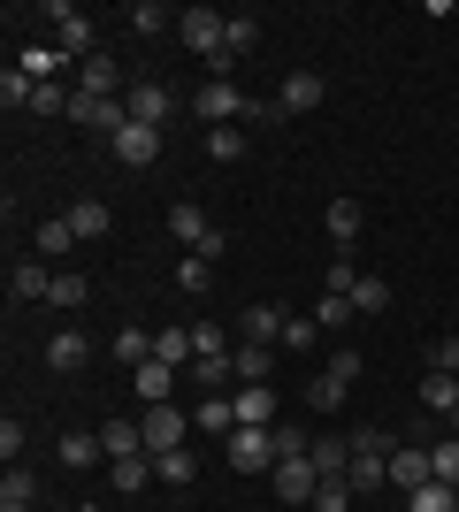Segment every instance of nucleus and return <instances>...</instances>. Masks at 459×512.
Returning a JSON list of instances; mask_svg holds the SVG:
<instances>
[{
	"instance_id": "nucleus-43",
	"label": "nucleus",
	"mask_w": 459,
	"mask_h": 512,
	"mask_svg": "<svg viewBox=\"0 0 459 512\" xmlns=\"http://www.w3.org/2000/svg\"><path fill=\"white\" fill-rule=\"evenodd\" d=\"M314 337H322V321H314V314H291L284 321V352H314Z\"/></svg>"
},
{
	"instance_id": "nucleus-32",
	"label": "nucleus",
	"mask_w": 459,
	"mask_h": 512,
	"mask_svg": "<svg viewBox=\"0 0 459 512\" xmlns=\"http://www.w3.org/2000/svg\"><path fill=\"white\" fill-rule=\"evenodd\" d=\"M115 360H123V367L138 375V367L153 360V329H115Z\"/></svg>"
},
{
	"instance_id": "nucleus-27",
	"label": "nucleus",
	"mask_w": 459,
	"mask_h": 512,
	"mask_svg": "<svg viewBox=\"0 0 459 512\" xmlns=\"http://www.w3.org/2000/svg\"><path fill=\"white\" fill-rule=\"evenodd\" d=\"M192 474H199L192 451H153V482H169V490H192Z\"/></svg>"
},
{
	"instance_id": "nucleus-37",
	"label": "nucleus",
	"mask_w": 459,
	"mask_h": 512,
	"mask_svg": "<svg viewBox=\"0 0 459 512\" xmlns=\"http://www.w3.org/2000/svg\"><path fill=\"white\" fill-rule=\"evenodd\" d=\"M245 146H253V138H245V123H215V130H207V153H215V161H238Z\"/></svg>"
},
{
	"instance_id": "nucleus-11",
	"label": "nucleus",
	"mask_w": 459,
	"mask_h": 512,
	"mask_svg": "<svg viewBox=\"0 0 459 512\" xmlns=\"http://www.w3.org/2000/svg\"><path fill=\"white\" fill-rule=\"evenodd\" d=\"M46 291H54V260L31 253V260H16V268H8V299H16V306H39Z\"/></svg>"
},
{
	"instance_id": "nucleus-25",
	"label": "nucleus",
	"mask_w": 459,
	"mask_h": 512,
	"mask_svg": "<svg viewBox=\"0 0 459 512\" xmlns=\"http://www.w3.org/2000/svg\"><path fill=\"white\" fill-rule=\"evenodd\" d=\"M31 245H39V260H69V245H77V230H69V214H46Z\"/></svg>"
},
{
	"instance_id": "nucleus-35",
	"label": "nucleus",
	"mask_w": 459,
	"mask_h": 512,
	"mask_svg": "<svg viewBox=\"0 0 459 512\" xmlns=\"http://www.w3.org/2000/svg\"><path fill=\"white\" fill-rule=\"evenodd\" d=\"M207 283H215V260H199V253H184V260H176V291L207 299Z\"/></svg>"
},
{
	"instance_id": "nucleus-36",
	"label": "nucleus",
	"mask_w": 459,
	"mask_h": 512,
	"mask_svg": "<svg viewBox=\"0 0 459 512\" xmlns=\"http://www.w3.org/2000/svg\"><path fill=\"white\" fill-rule=\"evenodd\" d=\"M406 512H459V490L452 482H421V490L406 497Z\"/></svg>"
},
{
	"instance_id": "nucleus-42",
	"label": "nucleus",
	"mask_w": 459,
	"mask_h": 512,
	"mask_svg": "<svg viewBox=\"0 0 459 512\" xmlns=\"http://www.w3.org/2000/svg\"><path fill=\"white\" fill-rule=\"evenodd\" d=\"M345 398H352V383H345V375H329V367H322V375H314V406H322V413H337V406H345Z\"/></svg>"
},
{
	"instance_id": "nucleus-14",
	"label": "nucleus",
	"mask_w": 459,
	"mask_h": 512,
	"mask_svg": "<svg viewBox=\"0 0 459 512\" xmlns=\"http://www.w3.org/2000/svg\"><path fill=\"white\" fill-rule=\"evenodd\" d=\"M85 360H92V337H85V329H54V337H46V367H54V375H77Z\"/></svg>"
},
{
	"instance_id": "nucleus-41",
	"label": "nucleus",
	"mask_w": 459,
	"mask_h": 512,
	"mask_svg": "<svg viewBox=\"0 0 459 512\" xmlns=\"http://www.w3.org/2000/svg\"><path fill=\"white\" fill-rule=\"evenodd\" d=\"M322 283L337 291V299H352V283H360V260H352V253H337V260L322 268Z\"/></svg>"
},
{
	"instance_id": "nucleus-6",
	"label": "nucleus",
	"mask_w": 459,
	"mask_h": 512,
	"mask_svg": "<svg viewBox=\"0 0 459 512\" xmlns=\"http://www.w3.org/2000/svg\"><path fill=\"white\" fill-rule=\"evenodd\" d=\"M276 497L284 505H314V490H322V467H314V451H291V459H276Z\"/></svg>"
},
{
	"instance_id": "nucleus-31",
	"label": "nucleus",
	"mask_w": 459,
	"mask_h": 512,
	"mask_svg": "<svg viewBox=\"0 0 459 512\" xmlns=\"http://www.w3.org/2000/svg\"><path fill=\"white\" fill-rule=\"evenodd\" d=\"M169 23H184V16H176V8H161V0H131V31H138V39L169 31Z\"/></svg>"
},
{
	"instance_id": "nucleus-34",
	"label": "nucleus",
	"mask_w": 459,
	"mask_h": 512,
	"mask_svg": "<svg viewBox=\"0 0 459 512\" xmlns=\"http://www.w3.org/2000/svg\"><path fill=\"white\" fill-rule=\"evenodd\" d=\"M100 444H108V459H138L146 436H138V421H108V428H100Z\"/></svg>"
},
{
	"instance_id": "nucleus-20",
	"label": "nucleus",
	"mask_w": 459,
	"mask_h": 512,
	"mask_svg": "<svg viewBox=\"0 0 459 512\" xmlns=\"http://www.w3.org/2000/svg\"><path fill=\"white\" fill-rule=\"evenodd\" d=\"M322 222H329V245H337V253H352V245H360V199H329Z\"/></svg>"
},
{
	"instance_id": "nucleus-48",
	"label": "nucleus",
	"mask_w": 459,
	"mask_h": 512,
	"mask_svg": "<svg viewBox=\"0 0 459 512\" xmlns=\"http://www.w3.org/2000/svg\"><path fill=\"white\" fill-rule=\"evenodd\" d=\"M31 77H23V69H8V77H0V107H8V115H16V107H31Z\"/></svg>"
},
{
	"instance_id": "nucleus-46",
	"label": "nucleus",
	"mask_w": 459,
	"mask_h": 512,
	"mask_svg": "<svg viewBox=\"0 0 459 512\" xmlns=\"http://www.w3.org/2000/svg\"><path fill=\"white\" fill-rule=\"evenodd\" d=\"M429 367H437V375H459V329L429 337Z\"/></svg>"
},
{
	"instance_id": "nucleus-30",
	"label": "nucleus",
	"mask_w": 459,
	"mask_h": 512,
	"mask_svg": "<svg viewBox=\"0 0 459 512\" xmlns=\"http://www.w3.org/2000/svg\"><path fill=\"white\" fill-rule=\"evenodd\" d=\"M85 299H92L85 268H54V291H46V306H85Z\"/></svg>"
},
{
	"instance_id": "nucleus-44",
	"label": "nucleus",
	"mask_w": 459,
	"mask_h": 512,
	"mask_svg": "<svg viewBox=\"0 0 459 512\" xmlns=\"http://www.w3.org/2000/svg\"><path fill=\"white\" fill-rule=\"evenodd\" d=\"M314 321H322V329H352V299H337V291H322V306H314Z\"/></svg>"
},
{
	"instance_id": "nucleus-52",
	"label": "nucleus",
	"mask_w": 459,
	"mask_h": 512,
	"mask_svg": "<svg viewBox=\"0 0 459 512\" xmlns=\"http://www.w3.org/2000/svg\"><path fill=\"white\" fill-rule=\"evenodd\" d=\"M77 512H100V505H77Z\"/></svg>"
},
{
	"instance_id": "nucleus-12",
	"label": "nucleus",
	"mask_w": 459,
	"mask_h": 512,
	"mask_svg": "<svg viewBox=\"0 0 459 512\" xmlns=\"http://www.w3.org/2000/svg\"><path fill=\"white\" fill-rule=\"evenodd\" d=\"M284 306H261V299H253V306H245V314H238V344H284Z\"/></svg>"
},
{
	"instance_id": "nucleus-2",
	"label": "nucleus",
	"mask_w": 459,
	"mask_h": 512,
	"mask_svg": "<svg viewBox=\"0 0 459 512\" xmlns=\"http://www.w3.org/2000/svg\"><path fill=\"white\" fill-rule=\"evenodd\" d=\"M391 436H383V428H352V467H345V482H352V490H360V497H368V490H383V482H391Z\"/></svg>"
},
{
	"instance_id": "nucleus-22",
	"label": "nucleus",
	"mask_w": 459,
	"mask_h": 512,
	"mask_svg": "<svg viewBox=\"0 0 459 512\" xmlns=\"http://www.w3.org/2000/svg\"><path fill=\"white\" fill-rule=\"evenodd\" d=\"M421 482H437V467H429V451H406V444H398V451H391V490H406V497H414Z\"/></svg>"
},
{
	"instance_id": "nucleus-24",
	"label": "nucleus",
	"mask_w": 459,
	"mask_h": 512,
	"mask_svg": "<svg viewBox=\"0 0 459 512\" xmlns=\"http://www.w3.org/2000/svg\"><path fill=\"white\" fill-rule=\"evenodd\" d=\"M199 436H222V444H230V436H238V406H230V398H199Z\"/></svg>"
},
{
	"instance_id": "nucleus-26",
	"label": "nucleus",
	"mask_w": 459,
	"mask_h": 512,
	"mask_svg": "<svg viewBox=\"0 0 459 512\" xmlns=\"http://www.w3.org/2000/svg\"><path fill=\"white\" fill-rule=\"evenodd\" d=\"M108 482H115L123 497H138V490L153 482V451H138V459H108Z\"/></svg>"
},
{
	"instance_id": "nucleus-51",
	"label": "nucleus",
	"mask_w": 459,
	"mask_h": 512,
	"mask_svg": "<svg viewBox=\"0 0 459 512\" xmlns=\"http://www.w3.org/2000/svg\"><path fill=\"white\" fill-rule=\"evenodd\" d=\"M0 512H31V505H0Z\"/></svg>"
},
{
	"instance_id": "nucleus-29",
	"label": "nucleus",
	"mask_w": 459,
	"mask_h": 512,
	"mask_svg": "<svg viewBox=\"0 0 459 512\" xmlns=\"http://www.w3.org/2000/svg\"><path fill=\"white\" fill-rule=\"evenodd\" d=\"M138 398H146V406H169V398H176V367L146 360V367H138Z\"/></svg>"
},
{
	"instance_id": "nucleus-39",
	"label": "nucleus",
	"mask_w": 459,
	"mask_h": 512,
	"mask_svg": "<svg viewBox=\"0 0 459 512\" xmlns=\"http://www.w3.org/2000/svg\"><path fill=\"white\" fill-rule=\"evenodd\" d=\"M31 497H39V474H31V467H8V474H0V505H31Z\"/></svg>"
},
{
	"instance_id": "nucleus-13",
	"label": "nucleus",
	"mask_w": 459,
	"mask_h": 512,
	"mask_svg": "<svg viewBox=\"0 0 459 512\" xmlns=\"http://www.w3.org/2000/svg\"><path fill=\"white\" fill-rule=\"evenodd\" d=\"M115 161H123V169H153V161H161V130L123 123V138H115Z\"/></svg>"
},
{
	"instance_id": "nucleus-40",
	"label": "nucleus",
	"mask_w": 459,
	"mask_h": 512,
	"mask_svg": "<svg viewBox=\"0 0 459 512\" xmlns=\"http://www.w3.org/2000/svg\"><path fill=\"white\" fill-rule=\"evenodd\" d=\"M429 467H437V482L459 490V436H452V428H444V444H429Z\"/></svg>"
},
{
	"instance_id": "nucleus-3",
	"label": "nucleus",
	"mask_w": 459,
	"mask_h": 512,
	"mask_svg": "<svg viewBox=\"0 0 459 512\" xmlns=\"http://www.w3.org/2000/svg\"><path fill=\"white\" fill-rule=\"evenodd\" d=\"M169 230H176V245L199 253V260H222V245H230V237L207 222V207H192V199H176V207H169Z\"/></svg>"
},
{
	"instance_id": "nucleus-47",
	"label": "nucleus",
	"mask_w": 459,
	"mask_h": 512,
	"mask_svg": "<svg viewBox=\"0 0 459 512\" xmlns=\"http://www.w3.org/2000/svg\"><path fill=\"white\" fill-rule=\"evenodd\" d=\"M253 39H261V16H230V62H245Z\"/></svg>"
},
{
	"instance_id": "nucleus-10",
	"label": "nucleus",
	"mask_w": 459,
	"mask_h": 512,
	"mask_svg": "<svg viewBox=\"0 0 459 512\" xmlns=\"http://www.w3.org/2000/svg\"><path fill=\"white\" fill-rule=\"evenodd\" d=\"M77 92H92V100H123V92H131V77H123V62H115V54H92V62H77Z\"/></svg>"
},
{
	"instance_id": "nucleus-49",
	"label": "nucleus",
	"mask_w": 459,
	"mask_h": 512,
	"mask_svg": "<svg viewBox=\"0 0 459 512\" xmlns=\"http://www.w3.org/2000/svg\"><path fill=\"white\" fill-rule=\"evenodd\" d=\"M69 100H77V92H62V85H39V92H31V115H69Z\"/></svg>"
},
{
	"instance_id": "nucleus-18",
	"label": "nucleus",
	"mask_w": 459,
	"mask_h": 512,
	"mask_svg": "<svg viewBox=\"0 0 459 512\" xmlns=\"http://www.w3.org/2000/svg\"><path fill=\"white\" fill-rule=\"evenodd\" d=\"M276 107H284V115H306V107H322V77H314V69H291L284 85H276Z\"/></svg>"
},
{
	"instance_id": "nucleus-19",
	"label": "nucleus",
	"mask_w": 459,
	"mask_h": 512,
	"mask_svg": "<svg viewBox=\"0 0 459 512\" xmlns=\"http://www.w3.org/2000/svg\"><path fill=\"white\" fill-rule=\"evenodd\" d=\"M54 459H62L69 474H85V467H100V459H108V444H100V436H85V428H69L62 444H54Z\"/></svg>"
},
{
	"instance_id": "nucleus-1",
	"label": "nucleus",
	"mask_w": 459,
	"mask_h": 512,
	"mask_svg": "<svg viewBox=\"0 0 459 512\" xmlns=\"http://www.w3.org/2000/svg\"><path fill=\"white\" fill-rule=\"evenodd\" d=\"M176 31H184V46H192L199 62L215 69V77H230V16H222V8H184V23H176Z\"/></svg>"
},
{
	"instance_id": "nucleus-4",
	"label": "nucleus",
	"mask_w": 459,
	"mask_h": 512,
	"mask_svg": "<svg viewBox=\"0 0 459 512\" xmlns=\"http://www.w3.org/2000/svg\"><path fill=\"white\" fill-rule=\"evenodd\" d=\"M46 23H54V46H62L69 62H92V54H100V46H92V16H85V8L46 0Z\"/></svg>"
},
{
	"instance_id": "nucleus-17",
	"label": "nucleus",
	"mask_w": 459,
	"mask_h": 512,
	"mask_svg": "<svg viewBox=\"0 0 459 512\" xmlns=\"http://www.w3.org/2000/svg\"><path fill=\"white\" fill-rule=\"evenodd\" d=\"M421 406L452 428V421H459V375H437V367H429V375H421Z\"/></svg>"
},
{
	"instance_id": "nucleus-45",
	"label": "nucleus",
	"mask_w": 459,
	"mask_h": 512,
	"mask_svg": "<svg viewBox=\"0 0 459 512\" xmlns=\"http://www.w3.org/2000/svg\"><path fill=\"white\" fill-rule=\"evenodd\" d=\"M352 497H360V490L337 474V482H322V490H314V512H352Z\"/></svg>"
},
{
	"instance_id": "nucleus-8",
	"label": "nucleus",
	"mask_w": 459,
	"mask_h": 512,
	"mask_svg": "<svg viewBox=\"0 0 459 512\" xmlns=\"http://www.w3.org/2000/svg\"><path fill=\"white\" fill-rule=\"evenodd\" d=\"M138 436H146V451H184L192 421H184L176 406H146V413H138Z\"/></svg>"
},
{
	"instance_id": "nucleus-16",
	"label": "nucleus",
	"mask_w": 459,
	"mask_h": 512,
	"mask_svg": "<svg viewBox=\"0 0 459 512\" xmlns=\"http://www.w3.org/2000/svg\"><path fill=\"white\" fill-rule=\"evenodd\" d=\"M62 214H69V230H77V245H92V237L115 230V207H108V199H77V207H62Z\"/></svg>"
},
{
	"instance_id": "nucleus-38",
	"label": "nucleus",
	"mask_w": 459,
	"mask_h": 512,
	"mask_svg": "<svg viewBox=\"0 0 459 512\" xmlns=\"http://www.w3.org/2000/svg\"><path fill=\"white\" fill-rule=\"evenodd\" d=\"M383 306H391V283H383V276H360V283H352V314H383Z\"/></svg>"
},
{
	"instance_id": "nucleus-28",
	"label": "nucleus",
	"mask_w": 459,
	"mask_h": 512,
	"mask_svg": "<svg viewBox=\"0 0 459 512\" xmlns=\"http://www.w3.org/2000/svg\"><path fill=\"white\" fill-rule=\"evenodd\" d=\"M23 77H31V85H54V77H62V69H69V54H62V46H31V54H23Z\"/></svg>"
},
{
	"instance_id": "nucleus-33",
	"label": "nucleus",
	"mask_w": 459,
	"mask_h": 512,
	"mask_svg": "<svg viewBox=\"0 0 459 512\" xmlns=\"http://www.w3.org/2000/svg\"><path fill=\"white\" fill-rule=\"evenodd\" d=\"M314 467H322V482H337V474L352 467V436H322V444H314Z\"/></svg>"
},
{
	"instance_id": "nucleus-9",
	"label": "nucleus",
	"mask_w": 459,
	"mask_h": 512,
	"mask_svg": "<svg viewBox=\"0 0 459 512\" xmlns=\"http://www.w3.org/2000/svg\"><path fill=\"white\" fill-rule=\"evenodd\" d=\"M123 100H131V123H146V130H169V115H176V92L153 85V77H138Z\"/></svg>"
},
{
	"instance_id": "nucleus-7",
	"label": "nucleus",
	"mask_w": 459,
	"mask_h": 512,
	"mask_svg": "<svg viewBox=\"0 0 459 512\" xmlns=\"http://www.w3.org/2000/svg\"><path fill=\"white\" fill-rule=\"evenodd\" d=\"M245 107H253V100H245V92L230 85V77H215V85H199L192 115H199V123H207V130H215V123H245Z\"/></svg>"
},
{
	"instance_id": "nucleus-50",
	"label": "nucleus",
	"mask_w": 459,
	"mask_h": 512,
	"mask_svg": "<svg viewBox=\"0 0 459 512\" xmlns=\"http://www.w3.org/2000/svg\"><path fill=\"white\" fill-rule=\"evenodd\" d=\"M16 451H23V421H16V413H8V421H0V459L16 467Z\"/></svg>"
},
{
	"instance_id": "nucleus-23",
	"label": "nucleus",
	"mask_w": 459,
	"mask_h": 512,
	"mask_svg": "<svg viewBox=\"0 0 459 512\" xmlns=\"http://www.w3.org/2000/svg\"><path fill=\"white\" fill-rule=\"evenodd\" d=\"M153 360H161V367H192L199 360L192 329H153Z\"/></svg>"
},
{
	"instance_id": "nucleus-21",
	"label": "nucleus",
	"mask_w": 459,
	"mask_h": 512,
	"mask_svg": "<svg viewBox=\"0 0 459 512\" xmlns=\"http://www.w3.org/2000/svg\"><path fill=\"white\" fill-rule=\"evenodd\" d=\"M268 367H276V344H230V375L245 383H268Z\"/></svg>"
},
{
	"instance_id": "nucleus-15",
	"label": "nucleus",
	"mask_w": 459,
	"mask_h": 512,
	"mask_svg": "<svg viewBox=\"0 0 459 512\" xmlns=\"http://www.w3.org/2000/svg\"><path fill=\"white\" fill-rule=\"evenodd\" d=\"M230 406H238V428H276V390H268V383L230 390Z\"/></svg>"
},
{
	"instance_id": "nucleus-5",
	"label": "nucleus",
	"mask_w": 459,
	"mask_h": 512,
	"mask_svg": "<svg viewBox=\"0 0 459 512\" xmlns=\"http://www.w3.org/2000/svg\"><path fill=\"white\" fill-rule=\"evenodd\" d=\"M222 451H230L238 474H276V459H284V451H276V428H238Z\"/></svg>"
}]
</instances>
